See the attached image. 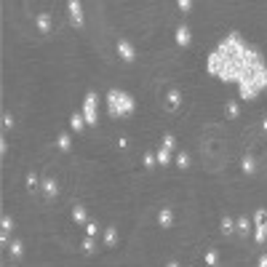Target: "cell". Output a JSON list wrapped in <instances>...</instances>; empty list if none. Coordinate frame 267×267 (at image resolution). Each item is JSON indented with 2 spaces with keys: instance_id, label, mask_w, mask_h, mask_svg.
Wrapping results in <instances>:
<instances>
[{
  "instance_id": "obj_1",
  "label": "cell",
  "mask_w": 267,
  "mask_h": 267,
  "mask_svg": "<svg viewBox=\"0 0 267 267\" xmlns=\"http://www.w3.org/2000/svg\"><path fill=\"white\" fill-rule=\"evenodd\" d=\"M262 54L251 43L243 40L240 32H227L219 45L206 59V70L222 83H240V77L251 73L257 64H262Z\"/></svg>"
},
{
  "instance_id": "obj_2",
  "label": "cell",
  "mask_w": 267,
  "mask_h": 267,
  "mask_svg": "<svg viewBox=\"0 0 267 267\" xmlns=\"http://www.w3.org/2000/svg\"><path fill=\"white\" fill-rule=\"evenodd\" d=\"M265 88H267V67H265V62L257 64L251 73H246L243 77H240V83H238L240 99H246V102H254Z\"/></svg>"
},
{
  "instance_id": "obj_3",
  "label": "cell",
  "mask_w": 267,
  "mask_h": 267,
  "mask_svg": "<svg viewBox=\"0 0 267 267\" xmlns=\"http://www.w3.org/2000/svg\"><path fill=\"white\" fill-rule=\"evenodd\" d=\"M104 102H107L110 118H126V115H134V110H136V99L123 88H110Z\"/></svg>"
},
{
  "instance_id": "obj_4",
  "label": "cell",
  "mask_w": 267,
  "mask_h": 267,
  "mask_svg": "<svg viewBox=\"0 0 267 267\" xmlns=\"http://www.w3.org/2000/svg\"><path fill=\"white\" fill-rule=\"evenodd\" d=\"M80 113H83V118H86L88 126H99V96H96V91H86L83 104H80Z\"/></svg>"
},
{
  "instance_id": "obj_5",
  "label": "cell",
  "mask_w": 267,
  "mask_h": 267,
  "mask_svg": "<svg viewBox=\"0 0 267 267\" xmlns=\"http://www.w3.org/2000/svg\"><path fill=\"white\" fill-rule=\"evenodd\" d=\"M251 222H254V243H259V246H265L267 243V208H257L254 211V217H251Z\"/></svg>"
},
{
  "instance_id": "obj_6",
  "label": "cell",
  "mask_w": 267,
  "mask_h": 267,
  "mask_svg": "<svg viewBox=\"0 0 267 267\" xmlns=\"http://www.w3.org/2000/svg\"><path fill=\"white\" fill-rule=\"evenodd\" d=\"M67 11H70V24H73L75 30L86 27V14H83V3H80V0H70Z\"/></svg>"
},
{
  "instance_id": "obj_7",
  "label": "cell",
  "mask_w": 267,
  "mask_h": 267,
  "mask_svg": "<svg viewBox=\"0 0 267 267\" xmlns=\"http://www.w3.org/2000/svg\"><path fill=\"white\" fill-rule=\"evenodd\" d=\"M115 51H118L120 62H126V64H134L136 62V48H134L131 40H126V38H120V40L115 43Z\"/></svg>"
},
{
  "instance_id": "obj_8",
  "label": "cell",
  "mask_w": 267,
  "mask_h": 267,
  "mask_svg": "<svg viewBox=\"0 0 267 267\" xmlns=\"http://www.w3.org/2000/svg\"><path fill=\"white\" fill-rule=\"evenodd\" d=\"M182 91L179 88H168L166 91V96H163V110H168V113H177L179 110V104H182Z\"/></svg>"
},
{
  "instance_id": "obj_9",
  "label": "cell",
  "mask_w": 267,
  "mask_h": 267,
  "mask_svg": "<svg viewBox=\"0 0 267 267\" xmlns=\"http://www.w3.org/2000/svg\"><path fill=\"white\" fill-rule=\"evenodd\" d=\"M174 40H177L179 48H190L192 45V30L187 27V24H179V27L174 30Z\"/></svg>"
},
{
  "instance_id": "obj_10",
  "label": "cell",
  "mask_w": 267,
  "mask_h": 267,
  "mask_svg": "<svg viewBox=\"0 0 267 267\" xmlns=\"http://www.w3.org/2000/svg\"><path fill=\"white\" fill-rule=\"evenodd\" d=\"M35 27L40 35H48L51 30H54V16L48 14V11H40V14H35Z\"/></svg>"
},
{
  "instance_id": "obj_11",
  "label": "cell",
  "mask_w": 267,
  "mask_h": 267,
  "mask_svg": "<svg viewBox=\"0 0 267 267\" xmlns=\"http://www.w3.org/2000/svg\"><path fill=\"white\" fill-rule=\"evenodd\" d=\"M254 232V222L249 219V214H240V217L235 219V235H240V238H249Z\"/></svg>"
},
{
  "instance_id": "obj_12",
  "label": "cell",
  "mask_w": 267,
  "mask_h": 267,
  "mask_svg": "<svg viewBox=\"0 0 267 267\" xmlns=\"http://www.w3.org/2000/svg\"><path fill=\"white\" fill-rule=\"evenodd\" d=\"M40 192H43L45 200H54L56 195H59V182H56L54 177H45L43 185H40Z\"/></svg>"
},
{
  "instance_id": "obj_13",
  "label": "cell",
  "mask_w": 267,
  "mask_h": 267,
  "mask_svg": "<svg viewBox=\"0 0 267 267\" xmlns=\"http://www.w3.org/2000/svg\"><path fill=\"white\" fill-rule=\"evenodd\" d=\"M174 219H177V214H174L171 206H163L158 211V227H163V230H171L174 227Z\"/></svg>"
},
{
  "instance_id": "obj_14",
  "label": "cell",
  "mask_w": 267,
  "mask_h": 267,
  "mask_svg": "<svg viewBox=\"0 0 267 267\" xmlns=\"http://www.w3.org/2000/svg\"><path fill=\"white\" fill-rule=\"evenodd\" d=\"M88 128V123H86V118H83V113L80 110H75L73 115H70V131L73 134H83Z\"/></svg>"
},
{
  "instance_id": "obj_15",
  "label": "cell",
  "mask_w": 267,
  "mask_h": 267,
  "mask_svg": "<svg viewBox=\"0 0 267 267\" xmlns=\"http://www.w3.org/2000/svg\"><path fill=\"white\" fill-rule=\"evenodd\" d=\"M70 217H73V222H75L77 227H83V225L88 222V208L83 206V203H75L73 211H70Z\"/></svg>"
},
{
  "instance_id": "obj_16",
  "label": "cell",
  "mask_w": 267,
  "mask_h": 267,
  "mask_svg": "<svg viewBox=\"0 0 267 267\" xmlns=\"http://www.w3.org/2000/svg\"><path fill=\"white\" fill-rule=\"evenodd\" d=\"M40 185H43V179L38 177L35 171H27V177H24V187H27V192H30V195L40 192Z\"/></svg>"
},
{
  "instance_id": "obj_17",
  "label": "cell",
  "mask_w": 267,
  "mask_h": 267,
  "mask_svg": "<svg viewBox=\"0 0 267 267\" xmlns=\"http://www.w3.org/2000/svg\"><path fill=\"white\" fill-rule=\"evenodd\" d=\"M240 171L246 174V177H254V174L259 171V163L254 155H243V160H240Z\"/></svg>"
},
{
  "instance_id": "obj_18",
  "label": "cell",
  "mask_w": 267,
  "mask_h": 267,
  "mask_svg": "<svg viewBox=\"0 0 267 267\" xmlns=\"http://www.w3.org/2000/svg\"><path fill=\"white\" fill-rule=\"evenodd\" d=\"M102 240H104V246H107V249L118 246V227H115V225H107V227H104V232H102Z\"/></svg>"
},
{
  "instance_id": "obj_19",
  "label": "cell",
  "mask_w": 267,
  "mask_h": 267,
  "mask_svg": "<svg viewBox=\"0 0 267 267\" xmlns=\"http://www.w3.org/2000/svg\"><path fill=\"white\" fill-rule=\"evenodd\" d=\"M225 118L227 120H238L240 118V104L235 99H227L225 102Z\"/></svg>"
},
{
  "instance_id": "obj_20",
  "label": "cell",
  "mask_w": 267,
  "mask_h": 267,
  "mask_svg": "<svg viewBox=\"0 0 267 267\" xmlns=\"http://www.w3.org/2000/svg\"><path fill=\"white\" fill-rule=\"evenodd\" d=\"M219 232H222L225 238L235 235V219H232V217H222V222H219Z\"/></svg>"
},
{
  "instance_id": "obj_21",
  "label": "cell",
  "mask_w": 267,
  "mask_h": 267,
  "mask_svg": "<svg viewBox=\"0 0 267 267\" xmlns=\"http://www.w3.org/2000/svg\"><path fill=\"white\" fill-rule=\"evenodd\" d=\"M8 254H11V259H14V262H19V259L24 257V243L19 238H14V240H11V246H8Z\"/></svg>"
},
{
  "instance_id": "obj_22",
  "label": "cell",
  "mask_w": 267,
  "mask_h": 267,
  "mask_svg": "<svg viewBox=\"0 0 267 267\" xmlns=\"http://www.w3.org/2000/svg\"><path fill=\"white\" fill-rule=\"evenodd\" d=\"M56 147H59L62 153H70V150H73V136H70L67 131L59 134V136H56Z\"/></svg>"
},
{
  "instance_id": "obj_23",
  "label": "cell",
  "mask_w": 267,
  "mask_h": 267,
  "mask_svg": "<svg viewBox=\"0 0 267 267\" xmlns=\"http://www.w3.org/2000/svg\"><path fill=\"white\" fill-rule=\"evenodd\" d=\"M219 259H222V257H219V251H217V249H208V251L203 254L206 267H217V265H219Z\"/></svg>"
},
{
  "instance_id": "obj_24",
  "label": "cell",
  "mask_w": 267,
  "mask_h": 267,
  "mask_svg": "<svg viewBox=\"0 0 267 267\" xmlns=\"http://www.w3.org/2000/svg\"><path fill=\"white\" fill-rule=\"evenodd\" d=\"M155 158H158V166H171V153H168L166 147L155 150Z\"/></svg>"
},
{
  "instance_id": "obj_25",
  "label": "cell",
  "mask_w": 267,
  "mask_h": 267,
  "mask_svg": "<svg viewBox=\"0 0 267 267\" xmlns=\"http://www.w3.org/2000/svg\"><path fill=\"white\" fill-rule=\"evenodd\" d=\"M96 249H99V246H96V238H83V243H80V251L83 254H88V257H91V254H96Z\"/></svg>"
},
{
  "instance_id": "obj_26",
  "label": "cell",
  "mask_w": 267,
  "mask_h": 267,
  "mask_svg": "<svg viewBox=\"0 0 267 267\" xmlns=\"http://www.w3.org/2000/svg\"><path fill=\"white\" fill-rule=\"evenodd\" d=\"M0 232H14V217L11 214H3V219H0Z\"/></svg>"
},
{
  "instance_id": "obj_27",
  "label": "cell",
  "mask_w": 267,
  "mask_h": 267,
  "mask_svg": "<svg viewBox=\"0 0 267 267\" xmlns=\"http://www.w3.org/2000/svg\"><path fill=\"white\" fill-rule=\"evenodd\" d=\"M177 168H182V171H187V168L192 166V160H190V155L187 153H177V163H174Z\"/></svg>"
},
{
  "instance_id": "obj_28",
  "label": "cell",
  "mask_w": 267,
  "mask_h": 267,
  "mask_svg": "<svg viewBox=\"0 0 267 267\" xmlns=\"http://www.w3.org/2000/svg\"><path fill=\"white\" fill-rule=\"evenodd\" d=\"M14 128H16V118H14V113L5 110L3 113V131H14Z\"/></svg>"
},
{
  "instance_id": "obj_29",
  "label": "cell",
  "mask_w": 267,
  "mask_h": 267,
  "mask_svg": "<svg viewBox=\"0 0 267 267\" xmlns=\"http://www.w3.org/2000/svg\"><path fill=\"white\" fill-rule=\"evenodd\" d=\"M160 142H163L160 147H166L168 153H174V150H177V136H174V134H163V139H160Z\"/></svg>"
},
{
  "instance_id": "obj_30",
  "label": "cell",
  "mask_w": 267,
  "mask_h": 267,
  "mask_svg": "<svg viewBox=\"0 0 267 267\" xmlns=\"http://www.w3.org/2000/svg\"><path fill=\"white\" fill-rule=\"evenodd\" d=\"M83 227H86V235H88V238H96V235H99V222H91V219H88Z\"/></svg>"
},
{
  "instance_id": "obj_31",
  "label": "cell",
  "mask_w": 267,
  "mask_h": 267,
  "mask_svg": "<svg viewBox=\"0 0 267 267\" xmlns=\"http://www.w3.org/2000/svg\"><path fill=\"white\" fill-rule=\"evenodd\" d=\"M155 166H158V158H155V153H147V155H145V168H147V171H153Z\"/></svg>"
},
{
  "instance_id": "obj_32",
  "label": "cell",
  "mask_w": 267,
  "mask_h": 267,
  "mask_svg": "<svg viewBox=\"0 0 267 267\" xmlns=\"http://www.w3.org/2000/svg\"><path fill=\"white\" fill-rule=\"evenodd\" d=\"M192 0H179V3H177V8L182 11V14H190V11H192Z\"/></svg>"
},
{
  "instance_id": "obj_33",
  "label": "cell",
  "mask_w": 267,
  "mask_h": 267,
  "mask_svg": "<svg viewBox=\"0 0 267 267\" xmlns=\"http://www.w3.org/2000/svg\"><path fill=\"white\" fill-rule=\"evenodd\" d=\"M0 155H8V139H5V136H0Z\"/></svg>"
},
{
  "instance_id": "obj_34",
  "label": "cell",
  "mask_w": 267,
  "mask_h": 267,
  "mask_svg": "<svg viewBox=\"0 0 267 267\" xmlns=\"http://www.w3.org/2000/svg\"><path fill=\"white\" fill-rule=\"evenodd\" d=\"M115 145H118V150H126L128 147V139H126V136H118V142H115Z\"/></svg>"
},
{
  "instance_id": "obj_35",
  "label": "cell",
  "mask_w": 267,
  "mask_h": 267,
  "mask_svg": "<svg viewBox=\"0 0 267 267\" xmlns=\"http://www.w3.org/2000/svg\"><path fill=\"white\" fill-rule=\"evenodd\" d=\"M257 267H267V251H265V254H259V259H257Z\"/></svg>"
},
{
  "instance_id": "obj_36",
  "label": "cell",
  "mask_w": 267,
  "mask_h": 267,
  "mask_svg": "<svg viewBox=\"0 0 267 267\" xmlns=\"http://www.w3.org/2000/svg\"><path fill=\"white\" fill-rule=\"evenodd\" d=\"M166 267H182V265L177 262V259H171V262H166Z\"/></svg>"
},
{
  "instance_id": "obj_37",
  "label": "cell",
  "mask_w": 267,
  "mask_h": 267,
  "mask_svg": "<svg viewBox=\"0 0 267 267\" xmlns=\"http://www.w3.org/2000/svg\"><path fill=\"white\" fill-rule=\"evenodd\" d=\"M262 131L267 134V115H265V118H262Z\"/></svg>"
}]
</instances>
